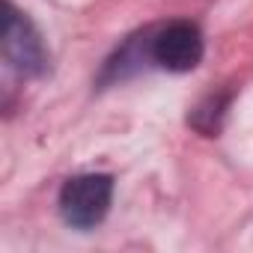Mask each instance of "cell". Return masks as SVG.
<instances>
[{
  "label": "cell",
  "instance_id": "cell-1",
  "mask_svg": "<svg viewBox=\"0 0 253 253\" xmlns=\"http://www.w3.org/2000/svg\"><path fill=\"white\" fill-rule=\"evenodd\" d=\"M113 203V176L110 173H81L60 188V217L72 229H95Z\"/></svg>",
  "mask_w": 253,
  "mask_h": 253
},
{
  "label": "cell",
  "instance_id": "cell-2",
  "mask_svg": "<svg viewBox=\"0 0 253 253\" xmlns=\"http://www.w3.org/2000/svg\"><path fill=\"white\" fill-rule=\"evenodd\" d=\"M0 51H3V60L24 78H42L48 72V48L42 42V33L9 0H3Z\"/></svg>",
  "mask_w": 253,
  "mask_h": 253
},
{
  "label": "cell",
  "instance_id": "cell-3",
  "mask_svg": "<svg viewBox=\"0 0 253 253\" xmlns=\"http://www.w3.org/2000/svg\"><path fill=\"white\" fill-rule=\"evenodd\" d=\"M203 33L191 21H170L149 36V60L167 72H194L203 63Z\"/></svg>",
  "mask_w": 253,
  "mask_h": 253
},
{
  "label": "cell",
  "instance_id": "cell-4",
  "mask_svg": "<svg viewBox=\"0 0 253 253\" xmlns=\"http://www.w3.org/2000/svg\"><path fill=\"white\" fill-rule=\"evenodd\" d=\"M229 101H232V92H209L206 98H200L191 107L188 125H191V128H197L203 137H217V131L223 128Z\"/></svg>",
  "mask_w": 253,
  "mask_h": 253
}]
</instances>
